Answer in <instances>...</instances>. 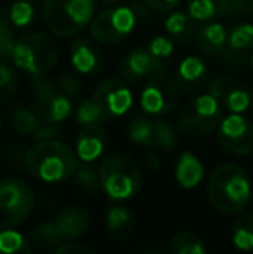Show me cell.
<instances>
[{"mask_svg": "<svg viewBox=\"0 0 253 254\" xmlns=\"http://www.w3.org/2000/svg\"><path fill=\"white\" fill-rule=\"evenodd\" d=\"M35 207L31 189L17 178H5L0 184V221L2 228H12L28 220Z\"/></svg>", "mask_w": 253, "mask_h": 254, "instance_id": "cell-8", "label": "cell"}, {"mask_svg": "<svg viewBox=\"0 0 253 254\" xmlns=\"http://www.w3.org/2000/svg\"><path fill=\"white\" fill-rule=\"evenodd\" d=\"M17 90V78L12 67L5 63L0 64V92H2V102H9Z\"/></svg>", "mask_w": 253, "mask_h": 254, "instance_id": "cell-36", "label": "cell"}, {"mask_svg": "<svg viewBox=\"0 0 253 254\" xmlns=\"http://www.w3.org/2000/svg\"><path fill=\"white\" fill-rule=\"evenodd\" d=\"M106 230L118 241H125L135 232V220L132 213L123 206H113L106 213Z\"/></svg>", "mask_w": 253, "mask_h": 254, "instance_id": "cell-18", "label": "cell"}, {"mask_svg": "<svg viewBox=\"0 0 253 254\" xmlns=\"http://www.w3.org/2000/svg\"><path fill=\"white\" fill-rule=\"evenodd\" d=\"M54 254H97L90 246L82 244V242H73L70 241L68 244H61L56 249Z\"/></svg>", "mask_w": 253, "mask_h": 254, "instance_id": "cell-39", "label": "cell"}, {"mask_svg": "<svg viewBox=\"0 0 253 254\" xmlns=\"http://www.w3.org/2000/svg\"><path fill=\"white\" fill-rule=\"evenodd\" d=\"M233 242L240 251H253V214H243L234 221Z\"/></svg>", "mask_w": 253, "mask_h": 254, "instance_id": "cell-26", "label": "cell"}, {"mask_svg": "<svg viewBox=\"0 0 253 254\" xmlns=\"http://www.w3.org/2000/svg\"><path fill=\"white\" fill-rule=\"evenodd\" d=\"M227 38L229 35L222 23H208L196 33V45L203 54H217L224 49Z\"/></svg>", "mask_w": 253, "mask_h": 254, "instance_id": "cell-19", "label": "cell"}, {"mask_svg": "<svg viewBox=\"0 0 253 254\" xmlns=\"http://www.w3.org/2000/svg\"><path fill=\"white\" fill-rule=\"evenodd\" d=\"M97 0H44L45 26L59 38L77 37L95 17Z\"/></svg>", "mask_w": 253, "mask_h": 254, "instance_id": "cell-3", "label": "cell"}, {"mask_svg": "<svg viewBox=\"0 0 253 254\" xmlns=\"http://www.w3.org/2000/svg\"><path fill=\"white\" fill-rule=\"evenodd\" d=\"M169 254H206V248L192 232H179L170 239Z\"/></svg>", "mask_w": 253, "mask_h": 254, "instance_id": "cell-22", "label": "cell"}, {"mask_svg": "<svg viewBox=\"0 0 253 254\" xmlns=\"http://www.w3.org/2000/svg\"><path fill=\"white\" fill-rule=\"evenodd\" d=\"M217 144L233 156H248L253 152V123L243 114L231 113L217 128Z\"/></svg>", "mask_w": 253, "mask_h": 254, "instance_id": "cell-9", "label": "cell"}, {"mask_svg": "<svg viewBox=\"0 0 253 254\" xmlns=\"http://www.w3.org/2000/svg\"><path fill=\"white\" fill-rule=\"evenodd\" d=\"M102 3H115V2H120V0H101Z\"/></svg>", "mask_w": 253, "mask_h": 254, "instance_id": "cell-43", "label": "cell"}, {"mask_svg": "<svg viewBox=\"0 0 253 254\" xmlns=\"http://www.w3.org/2000/svg\"><path fill=\"white\" fill-rule=\"evenodd\" d=\"M123 69L132 78H148V76H165L160 59L144 49H135L125 57Z\"/></svg>", "mask_w": 253, "mask_h": 254, "instance_id": "cell-16", "label": "cell"}, {"mask_svg": "<svg viewBox=\"0 0 253 254\" xmlns=\"http://www.w3.org/2000/svg\"><path fill=\"white\" fill-rule=\"evenodd\" d=\"M94 99L104 107L111 120L123 116L134 102L132 90L120 78H108V80L101 81L94 90Z\"/></svg>", "mask_w": 253, "mask_h": 254, "instance_id": "cell-12", "label": "cell"}, {"mask_svg": "<svg viewBox=\"0 0 253 254\" xmlns=\"http://www.w3.org/2000/svg\"><path fill=\"white\" fill-rule=\"evenodd\" d=\"M56 135H58V127H56V123H49V121L40 120V127L37 128L33 137L37 138V140H51Z\"/></svg>", "mask_w": 253, "mask_h": 254, "instance_id": "cell-40", "label": "cell"}, {"mask_svg": "<svg viewBox=\"0 0 253 254\" xmlns=\"http://www.w3.org/2000/svg\"><path fill=\"white\" fill-rule=\"evenodd\" d=\"M95 42V40H94ZM88 38H78L71 44L70 61L75 71L82 74H94L101 67V52L97 45Z\"/></svg>", "mask_w": 253, "mask_h": 254, "instance_id": "cell-14", "label": "cell"}, {"mask_svg": "<svg viewBox=\"0 0 253 254\" xmlns=\"http://www.w3.org/2000/svg\"><path fill=\"white\" fill-rule=\"evenodd\" d=\"M28 171L38 180L63 182L73 177L78 170V161L75 152L59 140H40L24 156Z\"/></svg>", "mask_w": 253, "mask_h": 254, "instance_id": "cell-2", "label": "cell"}, {"mask_svg": "<svg viewBox=\"0 0 253 254\" xmlns=\"http://www.w3.org/2000/svg\"><path fill=\"white\" fill-rule=\"evenodd\" d=\"M252 104V97L245 88L240 87H234L229 94L226 95L224 99V106L231 111V113H238V114H243L245 111L250 107Z\"/></svg>", "mask_w": 253, "mask_h": 254, "instance_id": "cell-34", "label": "cell"}, {"mask_svg": "<svg viewBox=\"0 0 253 254\" xmlns=\"http://www.w3.org/2000/svg\"><path fill=\"white\" fill-rule=\"evenodd\" d=\"M233 0H189L187 12L194 21H212L229 14Z\"/></svg>", "mask_w": 253, "mask_h": 254, "instance_id": "cell-20", "label": "cell"}, {"mask_svg": "<svg viewBox=\"0 0 253 254\" xmlns=\"http://www.w3.org/2000/svg\"><path fill=\"white\" fill-rule=\"evenodd\" d=\"M75 182H77V187L85 194H95L99 189H102L101 173L88 163L78 166L77 173H75Z\"/></svg>", "mask_w": 253, "mask_h": 254, "instance_id": "cell-29", "label": "cell"}, {"mask_svg": "<svg viewBox=\"0 0 253 254\" xmlns=\"http://www.w3.org/2000/svg\"><path fill=\"white\" fill-rule=\"evenodd\" d=\"M10 125L19 135H31L33 137L37 128L40 127V118L35 113V109L17 107L10 116Z\"/></svg>", "mask_w": 253, "mask_h": 254, "instance_id": "cell-28", "label": "cell"}, {"mask_svg": "<svg viewBox=\"0 0 253 254\" xmlns=\"http://www.w3.org/2000/svg\"><path fill=\"white\" fill-rule=\"evenodd\" d=\"M141 254H160V253H156V251H144V253H141Z\"/></svg>", "mask_w": 253, "mask_h": 254, "instance_id": "cell-45", "label": "cell"}, {"mask_svg": "<svg viewBox=\"0 0 253 254\" xmlns=\"http://www.w3.org/2000/svg\"><path fill=\"white\" fill-rule=\"evenodd\" d=\"M149 52L153 54L155 57H158L160 61L162 59H167L173 54V42L170 38L163 37V35H158L155 37L151 42H149Z\"/></svg>", "mask_w": 253, "mask_h": 254, "instance_id": "cell-37", "label": "cell"}, {"mask_svg": "<svg viewBox=\"0 0 253 254\" xmlns=\"http://www.w3.org/2000/svg\"><path fill=\"white\" fill-rule=\"evenodd\" d=\"M7 16H9L12 26L16 28L30 26L35 19L33 3L28 2V0H16V2L10 3L9 10H7Z\"/></svg>", "mask_w": 253, "mask_h": 254, "instance_id": "cell-31", "label": "cell"}, {"mask_svg": "<svg viewBox=\"0 0 253 254\" xmlns=\"http://www.w3.org/2000/svg\"><path fill=\"white\" fill-rule=\"evenodd\" d=\"M206 76V63L201 57L187 56L180 61L179 64V78L182 83L191 85V87H199Z\"/></svg>", "mask_w": 253, "mask_h": 254, "instance_id": "cell-21", "label": "cell"}, {"mask_svg": "<svg viewBox=\"0 0 253 254\" xmlns=\"http://www.w3.org/2000/svg\"><path fill=\"white\" fill-rule=\"evenodd\" d=\"M252 197V184L236 164H220L208 180V199L215 209L226 214H236L247 207Z\"/></svg>", "mask_w": 253, "mask_h": 254, "instance_id": "cell-1", "label": "cell"}, {"mask_svg": "<svg viewBox=\"0 0 253 254\" xmlns=\"http://www.w3.org/2000/svg\"><path fill=\"white\" fill-rule=\"evenodd\" d=\"M0 254H33L31 244L23 234L3 228L0 234Z\"/></svg>", "mask_w": 253, "mask_h": 254, "instance_id": "cell-24", "label": "cell"}, {"mask_svg": "<svg viewBox=\"0 0 253 254\" xmlns=\"http://www.w3.org/2000/svg\"><path fill=\"white\" fill-rule=\"evenodd\" d=\"M192 17L189 16V12H173L167 17L165 21V30L167 33H170L172 37L177 38H186L187 35L191 33V28H192Z\"/></svg>", "mask_w": 253, "mask_h": 254, "instance_id": "cell-33", "label": "cell"}, {"mask_svg": "<svg viewBox=\"0 0 253 254\" xmlns=\"http://www.w3.org/2000/svg\"><path fill=\"white\" fill-rule=\"evenodd\" d=\"M179 104V87L165 76H153L141 92V107L151 116L172 113Z\"/></svg>", "mask_w": 253, "mask_h": 254, "instance_id": "cell-11", "label": "cell"}, {"mask_svg": "<svg viewBox=\"0 0 253 254\" xmlns=\"http://www.w3.org/2000/svg\"><path fill=\"white\" fill-rule=\"evenodd\" d=\"M236 87V85L233 83V80H231L229 76H219L217 80L212 81V85H210V94H213L217 99H219L220 102H224V99H226V95L229 94L233 88Z\"/></svg>", "mask_w": 253, "mask_h": 254, "instance_id": "cell-38", "label": "cell"}, {"mask_svg": "<svg viewBox=\"0 0 253 254\" xmlns=\"http://www.w3.org/2000/svg\"><path fill=\"white\" fill-rule=\"evenodd\" d=\"M35 113L38 114L42 121L49 123H61L71 113V101L70 95L64 94L58 83H52L37 76L35 80Z\"/></svg>", "mask_w": 253, "mask_h": 254, "instance_id": "cell-10", "label": "cell"}, {"mask_svg": "<svg viewBox=\"0 0 253 254\" xmlns=\"http://www.w3.org/2000/svg\"><path fill=\"white\" fill-rule=\"evenodd\" d=\"M177 121L184 133L205 137L219 128L222 121V102L210 92L201 94L180 109Z\"/></svg>", "mask_w": 253, "mask_h": 254, "instance_id": "cell-6", "label": "cell"}, {"mask_svg": "<svg viewBox=\"0 0 253 254\" xmlns=\"http://www.w3.org/2000/svg\"><path fill=\"white\" fill-rule=\"evenodd\" d=\"M14 67L31 76H42L59 61V47L49 35L40 31L21 35L10 54Z\"/></svg>", "mask_w": 253, "mask_h": 254, "instance_id": "cell-4", "label": "cell"}, {"mask_svg": "<svg viewBox=\"0 0 253 254\" xmlns=\"http://www.w3.org/2000/svg\"><path fill=\"white\" fill-rule=\"evenodd\" d=\"M148 7L155 10H160V12H167V10H172L173 7L179 5L180 0H142Z\"/></svg>", "mask_w": 253, "mask_h": 254, "instance_id": "cell-42", "label": "cell"}, {"mask_svg": "<svg viewBox=\"0 0 253 254\" xmlns=\"http://www.w3.org/2000/svg\"><path fill=\"white\" fill-rule=\"evenodd\" d=\"M205 168L192 152L186 151L179 156L175 166V180L182 189H192L203 180Z\"/></svg>", "mask_w": 253, "mask_h": 254, "instance_id": "cell-17", "label": "cell"}, {"mask_svg": "<svg viewBox=\"0 0 253 254\" xmlns=\"http://www.w3.org/2000/svg\"><path fill=\"white\" fill-rule=\"evenodd\" d=\"M111 120L106 109L101 106L94 97L88 99V101L80 102L77 109V121L82 125V127H88V125H101L106 123V121Z\"/></svg>", "mask_w": 253, "mask_h": 254, "instance_id": "cell-23", "label": "cell"}, {"mask_svg": "<svg viewBox=\"0 0 253 254\" xmlns=\"http://www.w3.org/2000/svg\"><path fill=\"white\" fill-rule=\"evenodd\" d=\"M252 67H253V56H252Z\"/></svg>", "mask_w": 253, "mask_h": 254, "instance_id": "cell-46", "label": "cell"}, {"mask_svg": "<svg viewBox=\"0 0 253 254\" xmlns=\"http://www.w3.org/2000/svg\"><path fill=\"white\" fill-rule=\"evenodd\" d=\"M10 26H12V23H10L7 12L3 10L2 16H0V54H2L3 59H10L14 44H16Z\"/></svg>", "mask_w": 253, "mask_h": 254, "instance_id": "cell-35", "label": "cell"}, {"mask_svg": "<svg viewBox=\"0 0 253 254\" xmlns=\"http://www.w3.org/2000/svg\"><path fill=\"white\" fill-rule=\"evenodd\" d=\"M102 190L115 201L130 199L141 190V170L130 156L113 152L106 156L99 168Z\"/></svg>", "mask_w": 253, "mask_h": 254, "instance_id": "cell-5", "label": "cell"}, {"mask_svg": "<svg viewBox=\"0 0 253 254\" xmlns=\"http://www.w3.org/2000/svg\"><path fill=\"white\" fill-rule=\"evenodd\" d=\"M137 24V16L127 5H111L95 14L90 37L101 45H116L125 40Z\"/></svg>", "mask_w": 253, "mask_h": 254, "instance_id": "cell-7", "label": "cell"}, {"mask_svg": "<svg viewBox=\"0 0 253 254\" xmlns=\"http://www.w3.org/2000/svg\"><path fill=\"white\" fill-rule=\"evenodd\" d=\"M31 239L40 249H56V246L59 248L64 241L56 227V221H45L37 225L31 232Z\"/></svg>", "mask_w": 253, "mask_h": 254, "instance_id": "cell-27", "label": "cell"}, {"mask_svg": "<svg viewBox=\"0 0 253 254\" xmlns=\"http://www.w3.org/2000/svg\"><path fill=\"white\" fill-rule=\"evenodd\" d=\"M153 135H155V121L146 116H135L128 127V137L134 144L153 147Z\"/></svg>", "mask_w": 253, "mask_h": 254, "instance_id": "cell-25", "label": "cell"}, {"mask_svg": "<svg viewBox=\"0 0 253 254\" xmlns=\"http://www.w3.org/2000/svg\"><path fill=\"white\" fill-rule=\"evenodd\" d=\"M58 87L61 88L64 94H68V95H77L78 90H80V83H78V81L75 80L73 76H68V74H64V76L59 78Z\"/></svg>", "mask_w": 253, "mask_h": 254, "instance_id": "cell-41", "label": "cell"}, {"mask_svg": "<svg viewBox=\"0 0 253 254\" xmlns=\"http://www.w3.org/2000/svg\"><path fill=\"white\" fill-rule=\"evenodd\" d=\"M227 45L234 52H245L253 49V24L241 23L234 26L227 38Z\"/></svg>", "mask_w": 253, "mask_h": 254, "instance_id": "cell-30", "label": "cell"}, {"mask_svg": "<svg viewBox=\"0 0 253 254\" xmlns=\"http://www.w3.org/2000/svg\"><path fill=\"white\" fill-rule=\"evenodd\" d=\"M56 227L64 241H77L82 235L87 234L90 227V214L87 207L80 204H70L64 206L56 216Z\"/></svg>", "mask_w": 253, "mask_h": 254, "instance_id": "cell-13", "label": "cell"}, {"mask_svg": "<svg viewBox=\"0 0 253 254\" xmlns=\"http://www.w3.org/2000/svg\"><path fill=\"white\" fill-rule=\"evenodd\" d=\"M177 144L175 130L169 121L156 120L155 121V135H153V149L160 151H172Z\"/></svg>", "mask_w": 253, "mask_h": 254, "instance_id": "cell-32", "label": "cell"}, {"mask_svg": "<svg viewBox=\"0 0 253 254\" xmlns=\"http://www.w3.org/2000/svg\"><path fill=\"white\" fill-rule=\"evenodd\" d=\"M248 10H250V14H253V0H250V3H248Z\"/></svg>", "mask_w": 253, "mask_h": 254, "instance_id": "cell-44", "label": "cell"}, {"mask_svg": "<svg viewBox=\"0 0 253 254\" xmlns=\"http://www.w3.org/2000/svg\"><path fill=\"white\" fill-rule=\"evenodd\" d=\"M106 131L101 125H88L82 127L77 137V156L84 163L95 161L106 147Z\"/></svg>", "mask_w": 253, "mask_h": 254, "instance_id": "cell-15", "label": "cell"}]
</instances>
